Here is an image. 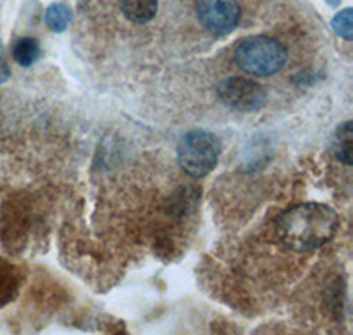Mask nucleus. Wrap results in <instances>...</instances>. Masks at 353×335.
Here are the masks:
<instances>
[{
	"instance_id": "2",
	"label": "nucleus",
	"mask_w": 353,
	"mask_h": 335,
	"mask_svg": "<svg viewBox=\"0 0 353 335\" xmlns=\"http://www.w3.org/2000/svg\"><path fill=\"white\" fill-rule=\"evenodd\" d=\"M235 64L254 76H272L281 71L288 52L279 41L267 36H253L242 41L233 53Z\"/></svg>"
},
{
	"instance_id": "4",
	"label": "nucleus",
	"mask_w": 353,
	"mask_h": 335,
	"mask_svg": "<svg viewBox=\"0 0 353 335\" xmlns=\"http://www.w3.org/2000/svg\"><path fill=\"white\" fill-rule=\"evenodd\" d=\"M216 92L221 103L241 113L258 112L267 101V92L260 83L241 76L223 80L217 85Z\"/></svg>"
},
{
	"instance_id": "10",
	"label": "nucleus",
	"mask_w": 353,
	"mask_h": 335,
	"mask_svg": "<svg viewBox=\"0 0 353 335\" xmlns=\"http://www.w3.org/2000/svg\"><path fill=\"white\" fill-rule=\"evenodd\" d=\"M44 21L53 32H64L71 23V9L65 4H53L44 12Z\"/></svg>"
},
{
	"instance_id": "1",
	"label": "nucleus",
	"mask_w": 353,
	"mask_h": 335,
	"mask_svg": "<svg viewBox=\"0 0 353 335\" xmlns=\"http://www.w3.org/2000/svg\"><path fill=\"white\" fill-rule=\"evenodd\" d=\"M339 230V217L323 203H301L288 208L276 224L279 240L293 251L305 252L325 245Z\"/></svg>"
},
{
	"instance_id": "6",
	"label": "nucleus",
	"mask_w": 353,
	"mask_h": 335,
	"mask_svg": "<svg viewBox=\"0 0 353 335\" xmlns=\"http://www.w3.org/2000/svg\"><path fill=\"white\" fill-rule=\"evenodd\" d=\"M122 12L134 23H147L157 14V0H119Z\"/></svg>"
},
{
	"instance_id": "5",
	"label": "nucleus",
	"mask_w": 353,
	"mask_h": 335,
	"mask_svg": "<svg viewBox=\"0 0 353 335\" xmlns=\"http://www.w3.org/2000/svg\"><path fill=\"white\" fill-rule=\"evenodd\" d=\"M196 17L210 34L226 36L239 25L241 8L237 0H196Z\"/></svg>"
},
{
	"instance_id": "11",
	"label": "nucleus",
	"mask_w": 353,
	"mask_h": 335,
	"mask_svg": "<svg viewBox=\"0 0 353 335\" xmlns=\"http://www.w3.org/2000/svg\"><path fill=\"white\" fill-rule=\"evenodd\" d=\"M352 14H353V11L350 8L343 9L341 12H337L332 20L334 32L346 41H352V37H353V21H352L353 17Z\"/></svg>"
},
{
	"instance_id": "8",
	"label": "nucleus",
	"mask_w": 353,
	"mask_h": 335,
	"mask_svg": "<svg viewBox=\"0 0 353 335\" xmlns=\"http://www.w3.org/2000/svg\"><path fill=\"white\" fill-rule=\"evenodd\" d=\"M12 57L18 64L28 68L41 57V46L34 37H21L12 46Z\"/></svg>"
},
{
	"instance_id": "3",
	"label": "nucleus",
	"mask_w": 353,
	"mask_h": 335,
	"mask_svg": "<svg viewBox=\"0 0 353 335\" xmlns=\"http://www.w3.org/2000/svg\"><path fill=\"white\" fill-rule=\"evenodd\" d=\"M221 156V141L205 129L185 132L176 147V159L181 168L193 179L209 175Z\"/></svg>"
},
{
	"instance_id": "9",
	"label": "nucleus",
	"mask_w": 353,
	"mask_h": 335,
	"mask_svg": "<svg viewBox=\"0 0 353 335\" xmlns=\"http://www.w3.org/2000/svg\"><path fill=\"white\" fill-rule=\"evenodd\" d=\"M18 274L17 268L9 265L6 260H0V305L17 295Z\"/></svg>"
},
{
	"instance_id": "7",
	"label": "nucleus",
	"mask_w": 353,
	"mask_h": 335,
	"mask_svg": "<svg viewBox=\"0 0 353 335\" xmlns=\"http://www.w3.org/2000/svg\"><path fill=\"white\" fill-rule=\"evenodd\" d=\"M334 152L337 159L346 166L353 163V124L350 120L337 128L336 138H334Z\"/></svg>"
},
{
	"instance_id": "12",
	"label": "nucleus",
	"mask_w": 353,
	"mask_h": 335,
	"mask_svg": "<svg viewBox=\"0 0 353 335\" xmlns=\"http://www.w3.org/2000/svg\"><path fill=\"white\" fill-rule=\"evenodd\" d=\"M8 76H9V69H8V65L4 64L2 57H0V83H4V81L8 80Z\"/></svg>"
}]
</instances>
